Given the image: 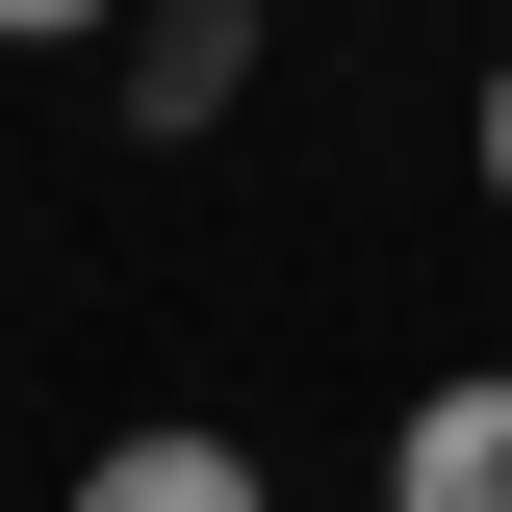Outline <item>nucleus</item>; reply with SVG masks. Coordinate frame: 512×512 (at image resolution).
<instances>
[{
  "instance_id": "obj_5",
  "label": "nucleus",
  "mask_w": 512,
  "mask_h": 512,
  "mask_svg": "<svg viewBox=\"0 0 512 512\" xmlns=\"http://www.w3.org/2000/svg\"><path fill=\"white\" fill-rule=\"evenodd\" d=\"M487 205H512V52H487Z\"/></svg>"
},
{
  "instance_id": "obj_3",
  "label": "nucleus",
  "mask_w": 512,
  "mask_h": 512,
  "mask_svg": "<svg viewBox=\"0 0 512 512\" xmlns=\"http://www.w3.org/2000/svg\"><path fill=\"white\" fill-rule=\"evenodd\" d=\"M77 512H282V487H256V436H103Z\"/></svg>"
},
{
  "instance_id": "obj_2",
  "label": "nucleus",
  "mask_w": 512,
  "mask_h": 512,
  "mask_svg": "<svg viewBox=\"0 0 512 512\" xmlns=\"http://www.w3.org/2000/svg\"><path fill=\"white\" fill-rule=\"evenodd\" d=\"M384 512H512V359L410 384V436H384Z\"/></svg>"
},
{
  "instance_id": "obj_4",
  "label": "nucleus",
  "mask_w": 512,
  "mask_h": 512,
  "mask_svg": "<svg viewBox=\"0 0 512 512\" xmlns=\"http://www.w3.org/2000/svg\"><path fill=\"white\" fill-rule=\"evenodd\" d=\"M103 26H128V0H0V52H103Z\"/></svg>"
},
{
  "instance_id": "obj_1",
  "label": "nucleus",
  "mask_w": 512,
  "mask_h": 512,
  "mask_svg": "<svg viewBox=\"0 0 512 512\" xmlns=\"http://www.w3.org/2000/svg\"><path fill=\"white\" fill-rule=\"evenodd\" d=\"M103 77H128V128H231L256 103V0H128Z\"/></svg>"
}]
</instances>
